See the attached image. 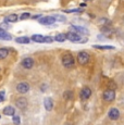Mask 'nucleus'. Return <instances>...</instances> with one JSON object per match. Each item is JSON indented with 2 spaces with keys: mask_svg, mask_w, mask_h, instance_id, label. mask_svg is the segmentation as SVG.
<instances>
[{
  "mask_svg": "<svg viewBox=\"0 0 124 125\" xmlns=\"http://www.w3.org/2000/svg\"><path fill=\"white\" fill-rule=\"evenodd\" d=\"M19 16L16 15V14H10V15H8L6 18V22H9V23H15L16 21H18Z\"/></svg>",
  "mask_w": 124,
  "mask_h": 125,
  "instance_id": "4468645a",
  "label": "nucleus"
},
{
  "mask_svg": "<svg viewBox=\"0 0 124 125\" xmlns=\"http://www.w3.org/2000/svg\"><path fill=\"white\" fill-rule=\"evenodd\" d=\"M38 18H40V15H35V16H33V19H38Z\"/></svg>",
  "mask_w": 124,
  "mask_h": 125,
  "instance_id": "bb28decb",
  "label": "nucleus"
},
{
  "mask_svg": "<svg viewBox=\"0 0 124 125\" xmlns=\"http://www.w3.org/2000/svg\"><path fill=\"white\" fill-rule=\"evenodd\" d=\"M66 39V37H65V34H58V35H56V37L53 38V40H56V42H64V40Z\"/></svg>",
  "mask_w": 124,
  "mask_h": 125,
  "instance_id": "a211bd4d",
  "label": "nucleus"
},
{
  "mask_svg": "<svg viewBox=\"0 0 124 125\" xmlns=\"http://www.w3.org/2000/svg\"><path fill=\"white\" fill-rule=\"evenodd\" d=\"M102 98H103L104 101L107 102H111L114 100L115 98V91L113 89H106L102 94Z\"/></svg>",
  "mask_w": 124,
  "mask_h": 125,
  "instance_id": "f03ea898",
  "label": "nucleus"
},
{
  "mask_svg": "<svg viewBox=\"0 0 124 125\" xmlns=\"http://www.w3.org/2000/svg\"><path fill=\"white\" fill-rule=\"evenodd\" d=\"M94 48H97V49H103V50L114 49V47H112V46H94Z\"/></svg>",
  "mask_w": 124,
  "mask_h": 125,
  "instance_id": "412c9836",
  "label": "nucleus"
},
{
  "mask_svg": "<svg viewBox=\"0 0 124 125\" xmlns=\"http://www.w3.org/2000/svg\"><path fill=\"white\" fill-rule=\"evenodd\" d=\"M80 96H81V98H82L83 100L89 99L90 96H92V89H90L89 87H84L82 90H81Z\"/></svg>",
  "mask_w": 124,
  "mask_h": 125,
  "instance_id": "423d86ee",
  "label": "nucleus"
},
{
  "mask_svg": "<svg viewBox=\"0 0 124 125\" xmlns=\"http://www.w3.org/2000/svg\"><path fill=\"white\" fill-rule=\"evenodd\" d=\"M81 11H82V9H73V10H66L65 12L71 13V12H81Z\"/></svg>",
  "mask_w": 124,
  "mask_h": 125,
  "instance_id": "393cba45",
  "label": "nucleus"
},
{
  "mask_svg": "<svg viewBox=\"0 0 124 125\" xmlns=\"http://www.w3.org/2000/svg\"><path fill=\"white\" fill-rule=\"evenodd\" d=\"M72 28L74 31H76L77 33H81V34H84V35H87L88 34V30L83 26H78V25H72Z\"/></svg>",
  "mask_w": 124,
  "mask_h": 125,
  "instance_id": "f8f14e48",
  "label": "nucleus"
},
{
  "mask_svg": "<svg viewBox=\"0 0 124 125\" xmlns=\"http://www.w3.org/2000/svg\"><path fill=\"white\" fill-rule=\"evenodd\" d=\"M3 113L6 114V115H12V116H14L15 110H14L13 107H11V105H8V107H6L3 109Z\"/></svg>",
  "mask_w": 124,
  "mask_h": 125,
  "instance_id": "ddd939ff",
  "label": "nucleus"
},
{
  "mask_svg": "<svg viewBox=\"0 0 124 125\" xmlns=\"http://www.w3.org/2000/svg\"><path fill=\"white\" fill-rule=\"evenodd\" d=\"M63 97H64V99H66V100H71L73 98V91H71V90L64 91Z\"/></svg>",
  "mask_w": 124,
  "mask_h": 125,
  "instance_id": "6ab92c4d",
  "label": "nucleus"
},
{
  "mask_svg": "<svg viewBox=\"0 0 124 125\" xmlns=\"http://www.w3.org/2000/svg\"><path fill=\"white\" fill-rule=\"evenodd\" d=\"M12 121H13V123L15 125H20V123H21V119H20V116H19V115H14Z\"/></svg>",
  "mask_w": 124,
  "mask_h": 125,
  "instance_id": "4be33fe9",
  "label": "nucleus"
},
{
  "mask_svg": "<svg viewBox=\"0 0 124 125\" xmlns=\"http://www.w3.org/2000/svg\"><path fill=\"white\" fill-rule=\"evenodd\" d=\"M0 70H1V69H0Z\"/></svg>",
  "mask_w": 124,
  "mask_h": 125,
  "instance_id": "cd10ccee",
  "label": "nucleus"
},
{
  "mask_svg": "<svg viewBox=\"0 0 124 125\" xmlns=\"http://www.w3.org/2000/svg\"><path fill=\"white\" fill-rule=\"evenodd\" d=\"M15 42H18V44H22V45H24V44H30V42H31V39L28 37H18L15 39Z\"/></svg>",
  "mask_w": 124,
  "mask_h": 125,
  "instance_id": "2eb2a0df",
  "label": "nucleus"
},
{
  "mask_svg": "<svg viewBox=\"0 0 124 125\" xmlns=\"http://www.w3.org/2000/svg\"><path fill=\"white\" fill-rule=\"evenodd\" d=\"M77 61L80 64L85 65V64H87L88 61H89V54H88L86 51H80L77 53Z\"/></svg>",
  "mask_w": 124,
  "mask_h": 125,
  "instance_id": "7ed1b4c3",
  "label": "nucleus"
},
{
  "mask_svg": "<svg viewBox=\"0 0 124 125\" xmlns=\"http://www.w3.org/2000/svg\"><path fill=\"white\" fill-rule=\"evenodd\" d=\"M11 35L8 34V33H2V34H0V39L1 40H11Z\"/></svg>",
  "mask_w": 124,
  "mask_h": 125,
  "instance_id": "aec40b11",
  "label": "nucleus"
},
{
  "mask_svg": "<svg viewBox=\"0 0 124 125\" xmlns=\"http://www.w3.org/2000/svg\"><path fill=\"white\" fill-rule=\"evenodd\" d=\"M53 42V38L50 37V36H46V37H44V42H48V44H50V42Z\"/></svg>",
  "mask_w": 124,
  "mask_h": 125,
  "instance_id": "5701e85b",
  "label": "nucleus"
},
{
  "mask_svg": "<svg viewBox=\"0 0 124 125\" xmlns=\"http://www.w3.org/2000/svg\"><path fill=\"white\" fill-rule=\"evenodd\" d=\"M31 16V14L30 13H27V12H26V13H23L22 15H21V20H25V19H28Z\"/></svg>",
  "mask_w": 124,
  "mask_h": 125,
  "instance_id": "b1692460",
  "label": "nucleus"
},
{
  "mask_svg": "<svg viewBox=\"0 0 124 125\" xmlns=\"http://www.w3.org/2000/svg\"><path fill=\"white\" fill-rule=\"evenodd\" d=\"M56 22V19L53 16H44L39 20V23L42 24V25H51Z\"/></svg>",
  "mask_w": 124,
  "mask_h": 125,
  "instance_id": "1a4fd4ad",
  "label": "nucleus"
},
{
  "mask_svg": "<svg viewBox=\"0 0 124 125\" xmlns=\"http://www.w3.org/2000/svg\"><path fill=\"white\" fill-rule=\"evenodd\" d=\"M108 116L110 117L111 120H113V121H115V120H118L119 117H120V111H119L116 108H112V109L109 110L108 112Z\"/></svg>",
  "mask_w": 124,
  "mask_h": 125,
  "instance_id": "6e6552de",
  "label": "nucleus"
},
{
  "mask_svg": "<svg viewBox=\"0 0 124 125\" xmlns=\"http://www.w3.org/2000/svg\"><path fill=\"white\" fill-rule=\"evenodd\" d=\"M4 100V91H0V102Z\"/></svg>",
  "mask_w": 124,
  "mask_h": 125,
  "instance_id": "a878e982",
  "label": "nucleus"
},
{
  "mask_svg": "<svg viewBox=\"0 0 124 125\" xmlns=\"http://www.w3.org/2000/svg\"><path fill=\"white\" fill-rule=\"evenodd\" d=\"M9 50L7 48H0V60H3L8 57Z\"/></svg>",
  "mask_w": 124,
  "mask_h": 125,
  "instance_id": "f3484780",
  "label": "nucleus"
},
{
  "mask_svg": "<svg viewBox=\"0 0 124 125\" xmlns=\"http://www.w3.org/2000/svg\"><path fill=\"white\" fill-rule=\"evenodd\" d=\"M62 64H63V66H64V68H66V69L73 68V66H74V64H75L74 57H73L71 53L63 54V57H62Z\"/></svg>",
  "mask_w": 124,
  "mask_h": 125,
  "instance_id": "f257e3e1",
  "label": "nucleus"
},
{
  "mask_svg": "<svg viewBox=\"0 0 124 125\" xmlns=\"http://www.w3.org/2000/svg\"><path fill=\"white\" fill-rule=\"evenodd\" d=\"M65 37H66V39H69L70 42H81V40H82V37H81V35H78L77 33H75V32H69V33H66Z\"/></svg>",
  "mask_w": 124,
  "mask_h": 125,
  "instance_id": "20e7f679",
  "label": "nucleus"
},
{
  "mask_svg": "<svg viewBox=\"0 0 124 125\" xmlns=\"http://www.w3.org/2000/svg\"><path fill=\"white\" fill-rule=\"evenodd\" d=\"M44 105H45V109L47 111H51L52 108H53V100L49 97H46L44 99Z\"/></svg>",
  "mask_w": 124,
  "mask_h": 125,
  "instance_id": "9b49d317",
  "label": "nucleus"
},
{
  "mask_svg": "<svg viewBox=\"0 0 124 125\" xmlns=\"http://www.w3.org/2000/svg\"><path fill=\"white\" fill-rule=\"evenodd\" d=\"M32 40L35 42H44V36L40 34H35L32 36Z\"/></svg>",
  "mask_w": 124,
  "mask_h": 125,
  "instance_id": "dca6fc26",
  "label": "nucleus"
},
{
  "mask_svg": "<svg viewBox=\"0 0 124 125\" xmlns=\"http://www.w3.org/2000/svg\"><path fill=\"white\" fill-rule=\"evenodd\" d=\"M16 90L20 94H26L28 90H30V85L26 82H21L16 85Z\"/></svg>",
  "mask_w": 124,
  "mask_h": 125,
  "instance_id": "39448f33",
  "label": "nucleus"
},
{
  "mask_svg": "<svg viewBox=\"0 0 124 125\" xmlns=\"http://www.w3.org/2000/svg\"><path fill=\"white\" fill-rule=\"evenodd\" d=\"M15 104H16V107H18L19 109L23 110V109H25V108L27 107V100H26L24 97H20V98L16 99Z\"/></svg>",
  "mask_w": 124,
  "mask_h": 125,
  "instance_id": "9d476101",
  "label": "nucleus"
},
{
  "mask_svg": "<svg viewBox=\"0 0 124 125\" xmlns=\"http://www.w3.org/2000/svg\"><path fill=\"white\" fill-rule=\"evenodd\" d=\"M33 65H34V60L32 59V58H25V59L22 60V66L26 70H30L33 68Z\"/></svg>",
  "mask_w": 124,
  "mask_h": 125,
  "instance_id": "0eeeda50",
  "label": "nucleus"
}]
</instances>
